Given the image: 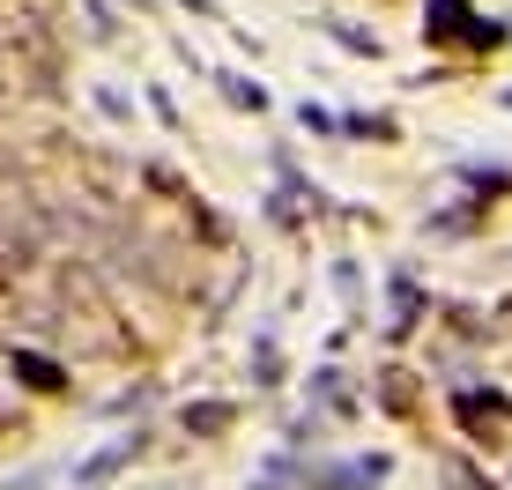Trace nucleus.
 <instances>
[{
  "mask_svg": "<svg viewBox=\"0 0 512 490\" xmlns=\"http://www.w3.org/2000/svg\"><path fill=\"white\" fill-rule=\"evenodd\" d=\"M386 461H349V468H320V490H379Z\"/></svg>",
  "mask_w": 512,
  "mask_h": 490,
  "instance_id": "obj_1",
  "label": "nucleus"
}]
</instances>
